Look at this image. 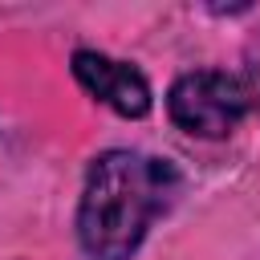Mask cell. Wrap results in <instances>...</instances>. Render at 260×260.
<instances>
[{
  "label": "cell",
  "mask_w": 260,
  "mask_h": 260,
  "mask_svg": "<svg viewBox=\"0 0 260 260\" xmlns=\"http://www.w3.org/2000/svg\"><path fill=\"white\" fill-rule=\"evenodd\" d=\"M73 77L102 102L110 106L114 114L122 118H142L150 110V85L146 77L126 65V61H114L106 53H93V49H81L73 53Z\"/></svg>",
  "instance_id": "obj_3"
},
{
  "label": "cell",
  "mask_w": 260,
  "mask_h": 260,
  "mask_svg": "<svg viewBox=\"0 0 260 260\" xmlns=\"http://www.w3.org/2000/svg\"><path fill=\"white\" fill-rule=\"evenodd\" d=\"M167 110H171L179 130L199 134V138H223L240 126V118L248 110V89L232 73L195 69V73H183L171 85Z\"/></svg>",
  "instance_id": "obj_2"
},
{
  "label": "cell",
  "mask_w": 260,
  "mask_h": 260,
  "mask_svg": "<svg viewBox=\"0 0 260 260\" xmlns=\"http://www.w3.org/2000/svg\"><path fill=\"white\" fill-rule=\"evenodd\" d=\"M179 175L167 158L106 150L93 158L81 191L77 236L89 260H130L150 223L171 207Z\"/></svg>",
  "instance_id": "obj_1"
},
{
  "label": "cell",
  "mask_w": 260,
  "mask_h": 260,
  "mask_svg": "<svg viewBox=\"0 0 260 260\" xmlns=\"http://www.w3.org/2000/svg\"><path fill=\"white\" fill-rule=\"evenodd\" d=\"M244 89H248V102H252V98L260 102V41L252 45V61H248V85H244Z\"/></svg>",
  "instance_id": "obj_4"
}]
</instances>
